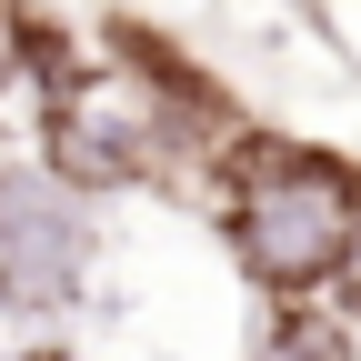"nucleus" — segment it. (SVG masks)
Returning a JSON list of instances; mask_svg holds the SVG:
<instances>
[{
    "label": "nucleus",
    "mask_w": 361,
    "mask_h": 361,
    "mask_svg": "<svg viewBox=\"0 0 361 361\" xmlns=\"http://www.w3.org/2000/svg\"><path fill=\"white\" fill-rule=\"evenodd\" d=\"M211 180H221L211 231L231 251V271L261 301H322V281L341 271V251L361 231V151L241 121L211 151Z\"/></svg>",
    "instance_id": "f257e3e1"
},
{
    "label": "nucleus",
    "mask_w": 361,
    "mask_h": 361,
    "mask_svg": "<svg viewBox=\"0 0 361 361\" xmlns=\"http://www.w3.org/2000/svg\"><path fill=\"white\" fill-rule=\"evenodd\" d=\"M90 261H101V201L51 180L30 151H0V322L20 331L80 322Z\"/></svg>",
    "instance_id": "f03ea898"
},
{
    "label": "nucleus",
    "mask_w": 361,
    "mask_h": 361,
    "mask_svg": "<svg viewBox=\"0 0 361 361\" xmlns=\"http://www.w3.org/2000/svg\"><path fill=\"white\" fill-rule=\"evenodd\" d=\"M251 361H361V331L331 322L322 301H271L251 331Z\"/></svg>",
    "instance_id": "7ed1b4c3"
},
{
    "label": "nucleus",
    "mask_w": 361,
    "mask_h": 361,
    "mask_svg": "<svg viewBox=\"0 0 361 361\" xmlns=\"http://www.w3.org/2000/svg\"><path fill=\"white\" fill-rule=\"evenodd\" d=\"M322 311H331V322H351V331H361V231H351V251H341V271L322 281Z\"/></svg>",
    "instance_id": "20e7f679"
},
{
    "label": "nucleus",
    "mask_w": 361,
    "mask_h": 361,
    "mask_svg": "<svg viewBox=\"0 0 361 361\" xmlns=\"http://www.w3.org/2000/svg\"><path fill=\"white\" fill-rule=\"evenodd\" d=\"M20 101V61H11V30H0V111Z\"/></svg>",
    "instance_id": "39448f33"
},
{
    "label": "nucleus",
    "mask_w": 361,
    "mask_h": 361,
    "mask_svg": "<svg viewBox=\"0 0 361 361\" xmlns=\"http://www.w3.org/2000/svg\"><path fill=\"white\" fill-rule=\"evenodd\" d=\"M20 361H80L71 341H20Z\"/></svg>",
    "instance_id": "423d86ee"
}]
</instances>
